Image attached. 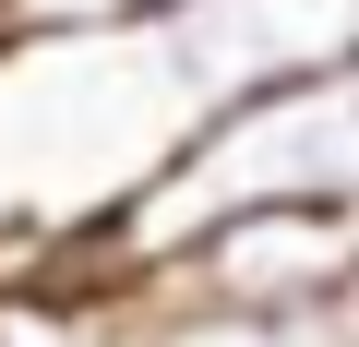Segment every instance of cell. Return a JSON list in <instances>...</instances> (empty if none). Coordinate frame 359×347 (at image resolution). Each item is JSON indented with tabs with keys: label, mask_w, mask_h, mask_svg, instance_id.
Segmentation results:
<instances>
[{
	"label": "cell",
	"mask_w": 359,
	"mask_h": 347,
	"mask_svg": "<svg viewBox=\"0 0 359 347\" xmlns=\"http://www.w3.org/2000/svg\"><path fill=\"white\" fill-rule=\"evenodd\" d=\"M299 72H359V0H180L120 36L0 48V108L48 132V168L108 156V204H120L192 120Z\"/></svg>",
	"instance_id": "6da1fadb"
},
{
	"label": "cell",
	"mask_w": 359,
	"mask_h": 347,
	"mask_svg": "<svg viewBox=\"0 0 359 347\" xmlns=\"http://www.w3.org/2000/svg\"><path fill=\"white\" fill-rule=\"evenodd\" d=\"M264 204H359V72H299V84H264V96L192 120L96 228H72L48 252L144 287L168 252H192L204 228L264 216Z\"/></svg>",
	"instance_id": "7a4b0ae2"
},
{
	"label": "cell",
	"mask_w": 359,
	"mask_h": 347,
	"mask_svg": "<svg viewBox=\"0 0 359 347\" xmlns=\"http://www.w3.org/2000/svg\"><path fill=\"white\" fill-rule=\"evenodd\" d=\"M144 299H204V311H311L359 299V204H264L204 228L192 252H168Z\"/></svg>",
	"instance_id": "3957f363"
},
{
	"label": "cell",
	"mask_w": 359,
	"mask_h": 347,
	"mask_svg": "<svg viewBox=\"0 0 359 347\" xmlns=\"http://www.w3.org/2000/svg\"><path fill=\"white\" fill-rule=\"evenodd\" d=\"M144 347H359V299H311V311H204V299H144Z\"/></svg>",
	"instance_id": "277c9868"
},
{
	"label": "cell",
	"mask_w": 359,
	"mask_h": 347,
	"mask_svg": "<svg viewBox=\"0 0 359 347\" xmlns=\"http://www.w3.org/2000/svg\"><path fill=\"white\" fill-rule=\"evenodd\" d=\"M144 13H180V0H0V48H60V36H120Z\"/></svg>",
	"instance_id": "5b68a950"
}]
</instances>
